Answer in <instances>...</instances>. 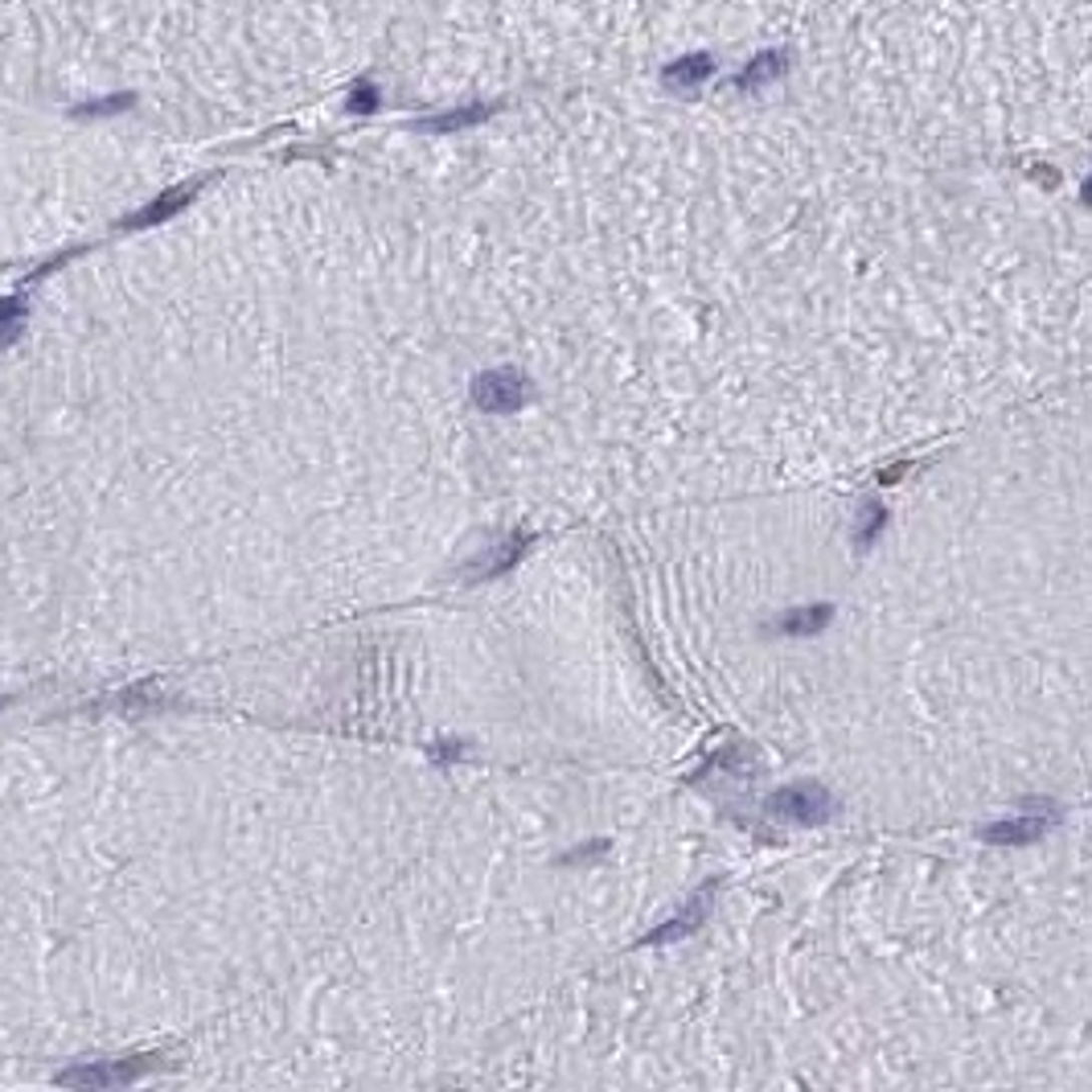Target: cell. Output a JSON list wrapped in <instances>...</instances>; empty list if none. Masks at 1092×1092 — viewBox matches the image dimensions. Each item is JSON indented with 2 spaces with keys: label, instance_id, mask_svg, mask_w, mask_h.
Listing matches in <instances>:
<instances>
[{
  "label": "cell",
  "instance_id": "obj_7",
  "mask_svg": "<svg viewBox=\"0 0 1092 1092\" xmlns=\"http://www.w3.org/2000/svg\"><path fill=\"white\" fill-rule=\"evenodd\" d=\"M829 621H834V608L829 604H805V608H789V613L776 621V629L784 637H817Z\"/></svg>",
  "mask_w": 1092,
  "mask_h": 1092
},
{
  "label": "cell",
  "instance_id": "obj_15",
  "mask_svg": "<svg viewBox=\"0 0 1092 1092\" xmlns=\"http://www.w3.org/2000/svg\"><path fill=\"white\" fill-rule=\"evenodd\" d=\"M903 472H907V464H891V468H883V472H879V480H883V485H891V480H899Z\"/></svg>",
  "mask_w": 1092,
  "mask_h": 1092
},
{
  "label": "cell",
  "instance_id": "obj_8",
  "mask_svg": "<svg viewBox=\"0 0 1092 1092\" xmlns=\"http://www.w3.org/2000/svg\"><path fill=\"white\" fill-rule=\"evenodd\" d=\"M784 70H789V54H784V50H768V54H756L744 70L735 74V86H739V91H756V86H764V82H776Z\"/></svg>",
  "mask_w": 1092,
  "mask_h": 1092
},
{
  "label": "cell",
  "instance_id": "obj_16",
  "mask_svg": "<svg viewBox=\"0 0 1092 1092\" xmlns=\"http://www.w3.org/2000/svg\"><path fill=\"white\" fill-rule=\"evenodd\" d=\"M1084 202H1088V206H1092V177H1088V181H1084Z\"/></svg>",
  "mask_w": 1092,
  "mask_h": 1092
},
{
  "label": "cell",
  "instance_id": "obj_5",
  "mask_svg": "<svg viewBox=\"0 0 1092 1092\" xmlns=\"http://www.w3.org/2000/svg\"><path fill=\"white\" fill-rule=\"evenodd\" d=\"M711 74H715V58L711 54H686V58H678V62H670L662 70V86H666V91H674V95H694Z\"/></svg>",
  "mask_w": 1092,
  "mask_h": 1092
},
{
  "label": "cell",
  "instance_id": "obj_9",
  "mask_svg": "<svg viewBox=\"0 0 1092 1092\" xmlns=\"http://www.w3.org/2000/svg\"><path fill=\"white\" fill-rule=\"evenodd\" d=\"M190 198H194V190H190V186H186V190H168V194H160L156 202H148L140 214L127 218L123 227H160V223H168V218L177 214V210H181Z\"/></svg>",
  "mask_w": 1092,
  "mask_h": 1092
},
{
  "label": "cell",
  "instance_id": "obj_2",
  "mask_svg": "<svg viewBox=\"0 0 1092 1092\" xmlns=\"http://www.w3.org/2000/svg\"><path fill=\"white\" fill-rule=\"evenodd\" d=\"M764 809L780 821H789V825H821L829 821V813H834V801H829V793L821 789V784L813 780H797V784H784V789H776Z\"/></svg>",
  "mask_w": 1092,
  "mask_h": 1092
},
{
  "label": "cell",
  "instance_id": "obj_11",
  "mask_svg": "<svg viewBox=\"0 0 1092 1092\" xmlns=\"http://www.w3.org/2000/svg\"><path fill=\"white\" fill-rule=\"evenodd\" d=\"M21 317H25V304L13 296V300H0V349L13 345L21 337Z\"/></svg>",
  "mask_w": 1092,
  "mask_h": 1092
},
{
  "label": "cell",
  "instance_id": "obj_4",
  "mask_svg": "<svg viewBox=\"0 0 1092 1092\" xmlns=\"http://www.w3.org/2000/svg\"><path fill=\"white\" fill-rule=\"evenodd\" d=\"M1052 813H1023V817H1007V821H990L982 829V838L994 842V846H1027V842H1039L1047 829H1052Z\"/></svg>",
  "mask_w": 1092,
  "mask_h": 1092
},
{
  "label": "cell",
  "instance_id": "obj_1",
  "mask_svg": "<svg viewBox=\"0 0 1092 1092\" xmlns=\"http://www.w3.org/2000/svg\"><path fill=\"white\" fill-rule=\"evenodd\" d=\"M456 768L168 694L0 723V1072H140L284 978Z\"/></svg>",
  "mask_w": 1092,
  "mask_h": 1092
},
{
  "label": "cell",
  "instance_id": "obj_3",
  "mask_svg": "<svg viewBox=\"0 0 1092 1092\" xmlns=\"http://www.w3.org/2000/svg\"><path fill=\"white\" fill-rule=\"evenodd\" d=\"M472 399H476L480 411H489V415H509L530 399V382L517 370H489V374H480L472 382Z\"/></svg>",
  "mask_w": 1092,
  "mask_h": 1092
},
{
  "label": "cell",
  "instance_id": "obj_12",
  "mask_svg": "<svg viewBox=\"0 0 1092 1092\" xmlns=\"http://www.w3.org/2000/svg\"><path fill=\"white\" fill-rule=\"evenodd\" d=\"M489 111H493V107H485V103L460 107V111H444V115L427 119V127H472V123H480V119H489Z\"/></svg>",
  "mask_w": 1092,
  "mask_h": 1092
},
{
  "label": "cell",
  "instance_id": "obj_6",
  "mask_svg": "<svg viewBox=\"0 0 1092 1092\" xmlns=\"http://www.w3.org/2000/svg\"><path fill=\"white\" fill-rule=\"evenodd\" d=\"M707 891H711V887H707ZM707 891H698V895L674 916V921H666L662 929H653L641 945H662V941H682V937H690L698 925H703V916H707V907H711V895H707Z\"/></svg>",
  "mask_w": 1092,
  "mask_h": 1092
},
{
  "label": "cell",
  "instance_id": "obj_13",
  "mask_svg": "<svg viewBox=\"0 0 1092 1092\" xmlns=\"http://www.w3.org/2000/svg\"><path fill=\"white\" fill-rule=\"evenodd\" d=\"M123 107H132V99L115 95V99H99V103H82V107H74V115H115Z\"/></svg>",
  "mask_w": 1092,
  "mask_h": 1092
},
{
  "label": "cell",
  "instance_id": "obj_10",
  "mask_svg": "<svg viewBox=\"0 0 1092 1092\" xmlns=\"http://www.w3.org/2000/svg\"><path fill=\"white\" fill-rule=\"evenodd\" d=\"M883 526H887V509H883L879 501H866L862 513H858V534H854L858 547H870V542L883 534Z\"/></svg>",
  "mask_w": 1092,
  "mask_h": 1092
},
{
  "label": "cell",
  "instance_id": "obj_14",
  "mask_svg": "<svg viewBox=\"0 0 1092 1092\" xmlns=\"http://www.w3.org/2000/svg\"><path fill=\"white\" fill-rule=\"evenodd\" d=\"M374 103H378V99H374V86L362 82L358 91H354V111H374Z\"/></svg>",
  "mask_w": 1092,
  "mask_h": 1092
}]
</instances>
